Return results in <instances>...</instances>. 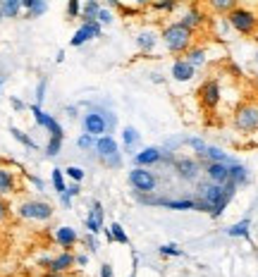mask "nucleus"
<instances>
[{"instance_id": "10", "label": "nucleus", "mask_w": 258, "mask_h": 277, "mask_svg": "<svg viewBox=\"0 0 258 277\" xmlns=\"http://www.w3.org/2000/svg\"><path fill=\"white\" fill-rule=\"evenodd\" d=\"M172 165H175V172L179 175V180L184 182L199 180V175H201V165L194 158H177V160H172Z\"/></svg>"}, {"instance_id": "23", "label": "nucleus", "mask_w": 258, "mask_h": 277, "mask_svg": "<svg viewBox=\"0 0 258 277\" xmlns=\"http://www.w3.org/2000/svg\"><path fill=\"white\" fill-rule=\"evenodd\" d=\"M184 60L189 62L191 67H201L206 62V50L204 48H189V50L184 53Z\"/></svg>"}, {"instance_id": "21", "label": "nucleus", "mask_w": 258, "mask_h": 277, "mask_svg": "<svg viewBox=\"0 0 258 277\" xmlns=\"http://www.w3.org/2000/svg\"><path fill=\"white\" fill-rule=\"evenodd\" d=\"M230 182H234L237 186H242L249 182V170L244 165H239V163H232L230 165Z\"/></svg>"}, {"instance_id": "35", "label": "nucleus", "mask_w": 258, "mask_h": 277, "mask_svg": "<svg viewBox=\"0 0 258 277\" xmlns=\"http://www.w3.org/2000/svg\"><path fill=\"white\" fill-rule=\"evenodd\" d=\"M77 146H79L82 151H91V148H96V137H91V134L84 132L82 137L77 138Z\"/></svg>"}, {"instance_id": "29", "label": "nucleus", "mask_w": 258, "mask_h": 277, "mask_svg": "<svg viewBox=\"0 0 258 277\" xmlns=\"http://www.w3.org/2000/svg\"><path fill=\"white\" fill-rule=\"evenodd\" d=\"M249 227H251V220H242V222H237V225H232V227H227V234L249 239Z\"/></svg>"}, {"instance_id": "8", "label": "nucleus", "mask_w": 258, "mask_h": 277, "mask_svg": "<svg viewBox=\"0 0 258 277\" xmlns=\"http://www.w3.org/2000/svg\"><path fill=\"white\" fill-rule=\"evenodd\" d=\"M103 24L98 22V19H94V22H84L82 27L74 31V36L69 39V46L72 48H79V46H84L86 41H91V39H101V34H103Z\"/></svg>"}, {"instance_id": "57", "label": "nucleus", "mask_w": 258, "mask_h": 277, "mask_svg": "<svg viewBox=\"0 0 258 277\" xmlns=\"http://www.w3.org/2000/svg\"><path fill=\"white\" fill-rule=\"evenodd\" d=\"M110 5H112V7H120V0H108Z\"/></svg>"}, {"instance_id": "52", "label": "nucleus", "mask_w": 258, "mask_h": 277, "mask_svg": "<svg viewBox=\"0 0 258 277\" xmlns=\"http://www.w3.org/2000/svg\"><path fill=\"white\" fill-rule=\"evenodd\" d=\"M67 117H77V108H74V105H69L67 108Z\"/></svg>"}, {"instance_id": "43", "label": "nucleus", "mask_w": 258, "mask_h": 277, "mask_svg": "<svg viewBox=\"0 0 258 277\" xmlns=\"http://www.w3.org/2000/svg\"><path fill=\"white\" fill-rule=\"evenodd\" d=\"M187 143H189V146H191V148H194L196 153H201V151L206 148V141H201V138H189Z\"/></svg>"}, {"instance_id": "49", "label": "nucleus", "mask_w": 258, "mask_h": 277, "mask_svg": "<svg viewBox=\"0 0 258 277\" xmlns=\"http://www.w3.org/2000/svg\"><path fill=\"white\" fill-rule=\"evenodd\" d=\"M7 210H10V208H7V203H5V201L0 198V222H2L5 218H7Z\"/></svg>"}, {"instance_id": "4", "label": "nucleus", "mask_w": 258, "mask_h": 277, "mask_svg": "<svg viewBox=\"0 0 258 277\" xmlns=\"http://www.w3.org/2000/svg\"><path fill=\"white\" fill-rule=\"evenodd\" d=\"M227 22H230V27L234 31H239L244 36L254 34L256 31V24H258L256 14L251 12V10H246V7H234V10H230L227 12Z\"/></svg>"}, {"instance_id": "30", "label": "nucleus", "mask_w": 258, "mask_h": 277, "mask_svg": "<svg viewBox=\"0 0 258 277\" xmlns=\"http://www.w3.org/2000/svg\"><path fill=\"white\" fill-rule=\"evenodd\" d=\"M62 141H65L62 137H51V138H48V146H46V155H48V158H55V155H60V151H62Z\"/></svg>"}, {"instance_id": "55", "label": "nucleus", "mask_w": 258, "mask_h": 277, "mask_svg": "<svg viewBox=\"0 0 258 277\" xmlns=\"http://www.w3.org/2000/svg\"><path fill=\"white\" fill-rule=\"evenodd\" d=\"M31 182H34V184H36V189H43V182L39 180V177H31Z\"/></svg>"}, {"instance_id": "45", "label": "nucleus", "mask_w": 258, "mask_h": 277, "mask_svg": "<svg viewBox=\"0 0 258 277\" xmlns=\"http://www.w3.org/2000/svg\"><path fill=\"white\" fill-rule=\"evenodd\" d=\"M67 194L72 196V198L82 194V186H79V182H72V184H69V186H67Z\"/></svg>"}, {"instance_id": "6", "label": "nucleus", "mask_w": 258, "mask_h": 277, "mask_svg": "<svg viewBox=\"0 0 258 277\" xmlns=\"http://www.w3.org/2000/svg\"><path fill=\"white\" fill-rule=\"evenodd\" d=\"M129 184H132L134 191L153 194L155 186H158V177L151 172L149 167H134V170H129Z\"/></svg>"}, {"instance_id": "12", "label": "nucleus", "mask_w": 258, "mask_h": 277, "mask_svg": "<svg viewBox=\"0 0 258 277\" xmlns=\"http://www.w3.org/2000/svg\"><path fill=\"white\" fill-rule=\"evenodd\" d=\"M206 177L215 184L230 182V165L227 163H206Z\"/></svg>"}, {"instance_id": "53", "label": "nucleus", "mask_w": 258, "mask_h": 277, "mask_svg": "<svg viewBox=\"0 0 258 277\" xmlns=\"http://www.w3.org/2000/svg\"><path fill=\"white\" fill-rule=\"evenodd\" d=\"M103 232H105V239H108L110 244H112V241H115V236H112V230H103Z\"/></svg>"}, {"instance_id": "3", "label": "nucleus", "mask_w": 258, "mask_h": 277, "mask_svg": "<svg viewBox=\"0 0 258 277\" xmlns=\"http://www.w3.org/2000/svg\"><path fill=\"white\" fill-rule=\"evenodd\" d=\"M96 158L103 163L110 170H120L122 167V151L117 146V141L110 137V134H103V137L96 138Z\"/></svg>"}, {"instance_id": "31", "label": "nucleus", "mask_w": 258, "mask_h": 277, "mask_svg": "<svg viewBox=\"0 0 258 277\" xmlns=\"http://www.w3.org/2000/svg\"><path fill=\"white\" fill-rule=\"evenodd\" d=\"M208 5L215 10V12H230L237 7V0H208Z\"/></svg>"}, {"instance_id": "18", "label": "nucleus", "mask_w": 258, "mask_h": 277, "mask_svg": "<svg viewBox=\"0 0 258 277\" xmlns=\"http://www.w3.org/2000/svg\"><path fill=\"white\" fill-rule=\"evenodd\" d=\"M139 143H141V134L136 132L134 127H124V129H122V146H124V151L134 155L136 148H139Z\"/></svg>"}, {"instance_id": "27", "label": "nucleus", "mask_w": 258, "mask_h": 277, "mask_svg": "<svg viewBox=\"0 0 258 277\" xmlns=\"http://www.w3.org/2000/svg\"><path fill=\"white\" fill-rule=\"evenodd\" d=\"M29 110H31V115H34L36 125H39V127H43V129L48 127V122H51V117H53V115H48V112L43 110V108L39 105V103H31V108H29Z\"/></svg>"}, {"instance_id": "26", "label": "nucleus", "mask_w": 258, "mask_h": 277, "mask_svg": "<svg viewBox=\"0 0 258 277\" xmlns=\"http://www.w3.org/2000/svg\"><path fill=\"white\" fill-rule=\"evenodd\" d=\"M201 22H204V14L199 12V10H189V12H187L184 17H182V19H179V24H184V27L191 29V31L199 27Z\"/></svg>"}, {"instance_id": "40", "label": "nucleus", "mask_w": 258, "mask_h": 277, "mask_svg": "<svg viewBox=\"0 0 258 277\" xmlns=\"http://www.w3.org/2000/svg\"><path fill=\"white\" fill-rule=\"evenodd\" d=\"M46 91H48V79L43 77L41 82H39V86H36V103L39 105H43V100H46Z\"/></svg>"}, {"instance_id": "60", "label": "nucleus", "mask_w": 258, "mask_h": 277, "mask_svg": "<svg viewBox=\"0 0 258 277\" xmlns=\"http://www.w3.org/2000/svg\"><path fill=\"white\" fill-rule=\"evenodd\" d=\"M2 84H5V74H0V86H2Z\"/></svg>"}, {"instance_id": "13", "label": "nucleus", "mask_w": 258, "mask_h": 277, "mask_svg": "<svg viewBox=\"0 0 258 277\" xmlns=\"http://www.w3.org/2000/svg\"><path fill=\"white\" fill-rule=\"evenodd\" d=\"M201 160H206V163H227V165H232L234 160H232L227 153L222 151V148H217V146H208L206 143V148L201 153H196Z\"/></svg>"}, {"instance_id": "32", "label": "nucleus", "mask_w": 258, "mask_h": 277, "mask_svg": "<svg viewBox=\"0 0 258 277\" xmlns=\"http://www.w3.org/2000/svg\"><path fill=\"white\" fill-rule=\"evenodd\" d=\"M46 10H48V2H46V0H36V2L27 10V17L29 19H36V17H41Z\"/></svg>"}, {"instance_id": "47", "label": "nucleus", "mask_w": 258, "mask_h": 277, "mask_svg": "<svg viewBox=\"0 0 258 277\" xmlns=\"http://www.w3.org/2000/svg\"><path fill=\"white\" fill-rule=\"evenodd\" d=\"M57 196H60V203H62L65 208H69V206H72V196H69L67 191H62V194H57Z\"/></svg>"}, {"instance_id": "20", "label": "nucleus", "mask_w": 258, "mask_h": 277, "mask_svg": "<svg viewBox=\"0 0 258 277\" xmlns=\"http://www.w3.org/2000/svg\"><path fill=\"white\" fill-rule=\"evenodd\" d=\"M22 10H24L22 7V0H0V12H2V17H7V19H17Z\"/></svg>"}, {"instance_id": "25", "label": "nucleus", "mask_w": 258, "mask_h": 277, "mask_svg": "<svg viewBox=\"0 0 258 277\" xmlns=\"http://www.w3.org/2000/svg\"><path fill=\"white\" fill-rule=\"evenodd\" d=\"M10 134H12V137L22 143V146H27V148H31V151H36V148H39V143L29 137L27 132H22V129H17V127H10Z\"/></svg>"}, {"instance_id": "22", "label": "nucleus", "mask_w": 258, "mask_h": 277, "mask_svg": "<svg viewBox=\"0 0 258 277\" xmlns=\"http://www.w3.org/2000/svg\"><path fill=\"white\" fill-rule=\"evenodd\" d=\"M12 191H14V175L10 170L0 167V196L12 194Z\"/></svg>"}, {"instance_id": "41", "label": "nucleus", "mask_w": 258, "mask_h": 277, "mask_svg": "<svg viewBox=\"0 0 258 277\" xmlns=\"http://www.w3.org/2000/svg\"><path fill=\"white\" fill-rule=\"evenodd\" d=\"M65 172H67V177H69L72 182H82V180H84V175H86L82 167H77V165H69Z\"/></svg>"}, {"instance_id": "17", "label": "nucleus", "mask_w": 258, "mask_h": 277, "mask_svg": "<svg viewBox=\"0 0 258 277\" xmlns=\"http://www.w3.org/2000/svg\"><path fill=\"white\" fill-rule=\"evenodd\" d=\"M74 263V253H69V251H62V253H57L53 256V261H51V268L48 270H53V273H67Z\"/></svg>"}, {"instance_id": "28", "label": "nucleus", "mask_w": 258, "mask_h": 277, "mask_svg": "<svg viewBox=\"0 0 258 277\" xmlns=\"http://www.w3.org/2000/svg\"><path fill=\"white\" fill-rule=\"evenodd\" d=\"M101 12V5H98V0H86V5L82 7V19L84 22H94L96 17Z\"/></svg>"}, {"instance_id": "34", "label": "nucleus", "mask_w": 258, "mask_h": 277, "mask_svg": "<svg viewBox=\"0 0 258 277\" xmlns=\"http://www.w3.org/2000/svg\"><path fill=\"white\" fill-rule=\"evenodd\" d=\"M177 2H179V0H153L151 7L158 10V12H170V10H175L177 7Z\"/></svg>"}, {"instance_id": "58", "label": "nucleus", "mask_w": 258, "mask_h": 277, "mask_svg": "<svg viewBox=\"0 0 258 277\" xmlns=\"http://www.w3.org/2000/svg\"><path fill=\"white\" fill-rule=\"evenodd\" d=\"M134 2H136V5H149L151 0H134Z\"/></svg>"}, {"instance_id": "44", "label": "nucleus", "mask_w": 258, "mask_h": 277, "mask_svg": "<svg viewBox=\"0 0 258 277\" xmlns=\"http://www.w3.org/2000/svg\"><path fill=\"white\" fill-rule=\"evenodd\" d=\"M84 241H86V246H89V249L94 251V253L98 251V241H96V234H91V232H89V234L84 236Z\"/></svg>"}, {"instance_id": "33", "label": "nucleus", "mask_w": 258, "mask_h": 277, "mask_svg": "<svg viewBox=\"0 0 258 277\" xmlns=\"http://www.w3.org/2000/svg\"><path fill=\"white\" fill-rule=\"evenodd\" d=\"M110 230H112V236H115L117 244H129V236H127V232H124V227L120 225V222H112Z\"/></svg>"}, {"instance_id": "54", "label": "nucleus", "mask_w": 258, "mask_h": 277, "mask_svg": "<svg viewBox=\"0 0 258 277\" xmlns=\"http://www.w3.org/2000/svg\"><path fill=\"white\" fill-rule=\"evenodd\" d=\"M34 2H36V0H22V7H24V10H29Z\"/></svg>"}, {"instance_id": "38", "label": "nucleus", "mask_w": 258, "mask_h": 277, "mask_svg": "<svg viewBox=\"0 0 258 277\" xmlns=\"http://www.w3.org/2000/svg\"><path fill=\"white\" fill-rule=\"evenodd\" d=\"M103 27H108V24H112L115 22V12L112 10H105V7H101V12H98V17H96Z\"/></svg>"}, {"instance_id": "14", "label": "nucleus", "mask_w": 258, "mask_h": 277, "mask_svg": "<svg viewBox=\"0 0 258 277\" xmlns=\"http://www.w3.org/2000/svg\"><path fill=\"white\" fill-rule=\"evenodd\" d=\"M155 206L170 208V210H199V201H194V198H158Z\"/></svg>"}, {"instance_id": "11", "label": "nucleus", "mask_w": 258, "mask_h": 277, "mask_svg": "<svg viewBox=\"0 0 258 277\" xmlns=\"http://www.w3.org/2000/svg\"><path fill=\"white\" fill-rule=\"evenodd\" d=\"M199 96H201L206 108H215L217 103H220V86H217L215 79H208V82L201 86Z\"/></svg>"}, {"instance_id": "51", "label": "nucleus", "mask_w": 258, "mask_h": 277, "mask_svg": "<svg viewBox=\"0 0 258 277\" xmlns=\"http://www.w3.org/2000/svg\"><path fill=\"white\" fill-rule=\"evenodd\" d=\"M51 261H53V258H48V256H43V258H41V261H39V263H41L43 268L48 270V268H51Z\"/></svg>"}, {"instance_id": "5", "label": "nucleus", "mask_w": 258, "mask_h": 277, "mask_svg": "<svg viewBox=\"0 0 258 277\" xmlns=\"http://www.w3.org/2000/svg\"><path fill=\"white\" fill-rule=\"evenodd\" d=\"M234 127L239 132H258V105L256 103H242L234 112Z\"/></svg>"}, {"instance_id": "24", "label": "nucleus", "mask_w": 258, "mask_h": 277, "mask_svg": "<svg viewBox=\"0 0 258 277\" xmlns=\"http://www.w3.org/2000/svg\"><path fill=\"white\" fill-rule=\"evenodd\" d=\"M51 182H53L55 194H62V191H67V184H65V170L53 167V172H51Z\"/></svg>"}, {"instance_id": "56", "label": "nucleus", "mask_w": 258, "mask_h": 277, "mask_svg": "<svg viewBox=\"0 0 258 277\" xmlns=\"http://www.w3.org/2000/svg\"><path fill=\"white\" fill-rule=\"evenodd\" d=\"M46 277H62V273H53V270H48V275Z\"/></svg>"}, {"instance_id": "46", "label": "nucleus", "mask_w": 258, "mask_h": 277, "mask_svg": "<svg viewBox=\"0 0 258 277\" xmlns=\"http://www.w3.org/2000/svg\"><path fill=\"white\" fill-rule=\"evenodd\" d=\"M101 277H115V273H112L110 263H103V265H101Z\"/></svg>"}, {"instance_id": "15", "label": "nucleus", "mask_w": 258, "mask_h": 277, "mask_svg": "<svg viewBox=\"0 0 258 277\" xmlns=\"http://www.w3.org/2000/svg\"><path fill=\"white\" fill-rule=\"evenodd\" d=\"M170 72H172V79H175V82H189V79H194L196 67H191L187 60H175Z\"/></svg>"}, {"instance_id": "37", "label": "nucleus", "mask_w": 258, "mask_h": 277, "mask_svg": "<svg viewBox=\"0 0 258 277\" xmlns=\"http://www.w3.org/2000/svg\"><path fill=\"white\" fill-rule=\"evenodd\" d=\"M86 230H89L91 234H98V232H103V225L96 220L94 213H89V215H86Z\"/></svg>"}, {"instance_id": "48", "label": "nucleus", "mask_w": 258, "mask_h": 277, "mask_svg": "<svg viewBox=\"0 0 258 277\" xmlns=\"http://www.w3.org/2000/svg\"><path fill=\"white\" fill-rule=\"evenodd\" d=\"M74 263L77 265H89V256H86V253H79V256H74Z\"/></svg>"}, {"instance_id": "19", "label": "nucleus", "mask_w": 258, "mask_h": 277, "mask_svg": "<svg viewBox=\"0 0 258 277\" xmlns=\"http://www.w3.org/2000/svg\"><path fill=\"white\" fill-rule=\"evenodd\" d=\"M155 43H158V34H155V31H151V29L139 31V36H136V48H139V50L149 53V50L155 48Z\"/></svg>"}, {"instance_id": "59", "label": "nucleus", "mask_w": 258, "mask_h": 277, "mask_svg": "<svg viewBox=\"0 0 258 277\" xmlns=\"http://www.w3.org/2000/svg\"><path fill=\"white\" fill-rule=\"evenodd\" d=\"M136 263H139V258H136ZM136 263H134V270L129 273V277H136Z\"/></svg>"}, {"instance_id": "9", "label": "nucleus", "mask_w": 258, "mask_h": 277, "mask_svg": "<svg viewBox=\"0 0 258 277\" xmlns=\"http://www.w3.org/2000/svg\"><path fill=\"white\" fill-rule=\"evenodd\" d=\"M165 158H170L163 148H158V146H146V148H141L139 153H134V165L136 167H151V165H158V163H163Z\"/></svg>"}, {"instance_id": "42", "label": "nucleus", "mask_w": 258, "mask_h": 277, "mask_svg": "<svg viewBox=\"0 0 258 277\" xmlns=\"http://www.w3.org/2000/svg\"><path fill=\"white\" fill-rule=\"evenodd\" d=\"M91 208H94V210H91V213H94L96 215V220L101 222V225H103V220H105V210H103V203H101V201H91Z\"/></svg>"}, {"instance_id": "36", "label": "nucleus", "mask_w": 258, "mask_h": 277, "mask_svg": "<svg viewBox=\"0 0 258 277\" xmlns=\"http://www.w3.org/2000/svg\"><path fill=\"white\" fill-rule=\"evenodd\" d=\"M67 17L69 19L82 17V0H67Z\"/></svg>"}, {"instance_id": "50", "label": "nucleus", "mask_w": 258, "mask_h": 277, "mask_svg": "<svg viewBox=\"0 0 258 277\" xmlns=\"http://www.w3.org/2000/svg\"><path fill=\"white\" fill-rule=\"evenodd\" d=\"M10 103H12V108L14 110H24V103H22V100H19V98H10Z\"/></svg>"}, {"instance_id": "1", "label": "nucleus", "mask_w": 258, "mask_h": 277, "mask_svg": "<svg viewBox=\"0 0 258 277\" xmlns=\"http://www.w3.org/2000/svg\"><path fill=\"white\" fill-rule=\"evenodd\" d=\"M117 127V117L110 110L101 108V105H89V110L82 117V129L91 137H103V134H112V129Z\"/></svg>"}, {"instance_id": "7", "label": "nucleus", "mask_w": 258, "mask_h": 277, "mask_svg": "<svg viewBox=\"0 0 258 277\" xmlns=\"http://www.w3.org/2000/svg\"><path fill=\"white\" fill-rule=\"evenodd\" d=\"M19 218L24 220H36V222H46L53 218V206L46 203V201H27L19 206Z\"/></svg>"}, {"instance_id": "39", "label": "nucleus", "mask_w": 258, "mask_h": 277, "mask_svg": "<svg viewBox=\"0 0 258 277\" xmlns=\"http://www.w3.org/2000/svg\"><path fill=\"white\" fill-rule=\"evenodd\" d=\"M158 253H160V256H182L184 251L179 249L177 244H163V246L158 249Z\"/></svg>"}, {"instance_id": "16", "label": "nucleus", "mask_w": 258, "mask_h": 277, "mask_svg": "<svg viewBox=\"0 0 258 277\" xmlns=\"http://www.w3.org/2000/svg\"><path fill=\"white\" fill-rule=\"evenodd\" d=\"M55 241H57L62 249H72V246L79 241V234H77L74 227H60V230H55Z\"/></svg>"}, {"instance_id": "2", "label": "nucleus", "mask_w": 258, "mask_h": 277, "mask_svg": "<svg viewBox=\"0 0 258 277\" xmlns=\"http://www.w3.org/2000/svg\"><path fill=\"white\" fill-rule=\"evenodd\" d=\"M191 39H194V31L187 29L184 24H167L163 31V43L165 48L172 53V55H182V53H187L191 48Z\"/></svg>"}]
</instances>
